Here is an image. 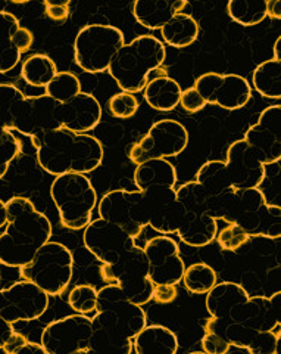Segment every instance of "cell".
Wrapping results in <instances>:
<instances>
[{"mask_svg":"<svg viewBox=\"0 0 281 354\" xmlns=\"http://www.w3.org/2000/svg\"><path fill=\"white\" fill-rule=\"evenodd\" d=\"M31 143L37 151L40 167L55 177L66 173H92L104 161L102 142L88 133L61 127L31 138Z\"/></svg>","mask_w":281,"mask_h":354,"instance_id":"cell-1","label":"cell"},{"mask_svg":"<svg viewBox=\"0 0 281 354\" xmlns=\"http://www.w3.org/2000/svg\"><path fill=\"white\" fill-rule=\"evenodd\" d=\"M6 213V230L0 235V264L19 269L50 241L53 229L50 220L26 196L8 199Z\"/></svg>","mask_w":281,"mask_h":354,"instance_id":"cell-2","label":"cell"},{"mask_svg":"<svg viewBox=\"0 0 281 354\" xmlns=\"http://www.w3.org/2000/svg\"><path fill=\"white\" fill-rule=\"evenodd\" d=\"M166 59L165 44L151 35L139 36L115 53L108 73L122 92L139 93L148 84L149 74Z\"/></svg>","mask_w":281,"mask_h":354,"instance_id":"cell-3","label":"cell"},{"mask_svg":"<svg viewBox=\"0 0 281 354\" xmlns=\"http://www.w3.org/2000/svg\"><path fill=\"white\" fill-rule=\"evenodd\" d=\"M50 198L58 209L61 225L68 230H81L90 221L99 199L93 183L86 174L56 176L50 185Z\"/></svg>","mask_w":281,"mask_h":354,"instance_id":"cell-4","label":"cell"},{"mask_svg":"<svg viewBox=\"0 0 281 354\" xmlns=\"http://www.w3.org/2000/svg\"><path fill=\"white\" fill-rule=\"evenodd\" d=\"M19 274L40 286L49 297L62 295L72 281L74 256L64 243L49 241L28 264L19 268Z\"/></svg>","mask_w":281,"mask_h":354,"instance_id":"cell-5","label":"cell"},{"mask_svg":"<svg viewBox=\"0 0 281 354\" xmlns=\"http://www.w3.org/2000/svg\"><path fill=\"white\" fill-rule=\"evenodd\" d=\"M124 46V32L109 24H88L74 40L75 64L88 74L108 71L115 53Z\"/></svg>","mask_w":281,"mask_h":354,"instance_id":"cell-6","label":"cell"},{"mask_svg":"<svg viewBox=\"0 0 281 354\" xmlns=\"http://www.w3.org/2000/svg\"><path fill=\"white\" fill-rule=\"evenodd\" d=\"M100 276L106 283L118 285L134 304L144 306L152 301L155 285L149 279L148 257L139 245H134L115 263L100 266Z\"/></svg>","mask_w":281,"mask_h":354,"instance_id":"cell-7","label":"cell"},{"mask_svg":"<svg viewBox=\"0 0 281 354\" xmlns=\"http://www.w3.org/2000/svg\"><path fill=\"white\" fill-rule=\"evenodd\" d=\"M231 223L243 227L251 236L278 239L281 236V208L268 204L260 187L235 191Z\"/></svg>","mask_w":281,"mask_h":354,"instance_id":"cell-8","label":"cell"},{"mask_svg":"<svg viewBox=\"0 0 281 354\" xmlns=\"http://www.w3.org/2000/svg\"><path fill=\"white\" fill-rule=\"evenodd\" d=\"M188 145V131L177 120H159L149 129L143 139L134 143L128 151L133 164H143L151 160H168L177 157Z\"/></svg>","mask_w":281,"mask_h":354,"instance_id":"cell-9","label":"cell"},{"mask_svg":"<svg viewBox=\"0 0 281 354\" xmlns=\"http://www.w3.org/2000/svg\"><path fill=\"white\" fill-rule=\"evenodd\" d=\"M97 213L100 218L118 225L134 239H137L149 226L148 204L144 194L139 189L109 191L97 203Z\"/></svg>","mask_w":281,"mask_h":354,"instance_id":"cell-10","label":"cell"},{"mask_svg":"<svg viewBox=\"0 0 281 354\" xmlns=\"http://www.w3.org/2000/svg\"><path fill=\"white\" fill-rule=\"evenodd\" d=\"M49 307V294L31 281L22 279L0 290V317L9 324L40 319Z\"/></svg>","mask_w":281,"mask_h":354,"instance_id":"cell-11","label":"cell"},{"mask_svg":"<svg viewBox=\"0 0 281 354\" xmlns=\"http://www.w3.org/2000/svg\"><path fill=\"white\" fill-rule=\"evenodd\" d=\"M92 319L87 315H71L55 320L44 328L40 344L49 354L90 353Z\"/></svg>","mask_w":281,"mask_h":354,"instance_id":"cell-12","label":"cell"},{"mask_svg":"<svg viewBox=\"0 0 281 354\" xmlns=\"http://www.w3.org/2000/svg\"><path fill=\"white\" fill-rule=\"evenodd\" d=\"M193 87L206 105H217L227 111L240 109L252 99V86L239 74H202Z\"/></svg>","mask_w":281,"mask_h":354,"instance_id":"cell-13","label":"cell"},{"mask_svg":"<svg viewBox=\"0 0 281 354\" xmlns=\"http://www.w3.org/2000/svg\"><path fill=\"white\" fill-rule=\"evenodd\" d=\"M12 123L14 130L28 138L58 130L62 127L61 104L46 93L26 96L17 106Z\"/></svg>","mask_w":281,"mask_h":354,"instance_id":"cell-14","label":"cell"},{"mask_svg":"<svg viewBox=\"0 0 281 354\" xmlns=\"http://www.w3.org/2000/svg\"><path fill=\"white\" fill-rule=\"evenodd\" d=\"M83 243L87 251L102 264H112L130 251L136 242L126 230L105 218L92 220L84 227Z\"/></svg>","mask_w":281,"mask_h":354,"instance_id":"cell-15","label":"cell"},{"mask_svg":"<svg viewBox=\"0 0 281 354\" xmlns=\"http://www.w3.org/2000/svg\"><path fill=\"white\" fill-rule=\"evenodd\" d=\"M149 263V279L153 285H177L186 270L178 243L168 235L155 236L143 247Z\"/></svg>","mask_w":281,"mask_h":354,"instance_id":"cell-16","label":"cell"},{"mask_svg":"<svg viewBox=\"0 0 281 354\" xmlns=\"http://www.w3.org/2000/svg\"><path fill=\"white\" fill-rule=\"evenodd\" d=\"M96 312L109 313L130 338L136 337L148 325L143 306L131 303L115 283H108L97 291Z\"/></svg>","mask_w":281,"mask_h":354,"instance_id":"cell-17","label":"cell"},{"mask_svg":"<svg viewBox=\"0 0 281 354\" xmlns=\"http://www.w3.org/2000/svg\"><path fill=\"white\" fill-rule=\"evenodd\" d=\"M281 106L265 108L256 123L244 133V140L260 155L264 165L278 162L281 157Z\"/></svg>","mask_w":281,"mask_h":354,"instance_id":"cell-18","label":"cell"},{"mask_svg":"<svg viewBox=\"0 0 281 354\" xmlns=\"http://www.w3.org/2000/svg\"><path fill=\"white\" fill-rule=\"evenodd\" d=\"M226 164L235 191L260 187L265 179L264 162L244 139L235 140L229 147Z\"/></svg>","mask_w":281,"mask_h":354,"instance_id":"cell-19","label":"cell"},{"mask_svg":"<svg viewBox=\"0 0 281 354\" xmlns=\"http://www.w3.org/2000/svg\"><path fill=\"white\" fill-rule=\"evenodd\" d=\"M143 194L148 204L149 226L161 235L177 234L183 223L186 209L177 199L175 187H162Z\"/></svg>","mask_w":281,"mask_h":354,"instance_id":"cell-20","label":"cell"},{"mask_svg":"<svg viewBox=\"0 0 281 354\" xmlns=\"http://www.w3.org/2000/svg\"><path fill=\"white\" fill-rule=\"evenodd\" d=\"M280 291L273 297L253 295L235 307L230 319L253 330H274L280 326Z\"/></svg>","mask_w":281,"mask_h":354,"instance_id":"cell-21","label":"cell"},{"mask_svg":"<svg viewBox=\"0 0 281 354\" xmlns=\"http://www.w3.org/2000/svg\"><path fill=\"white\" fill-rule=\"evenodd\" d=\"M90 353L131 354L133 338H130L117 320L106 312H96L92 317Z\"/></svg>","mask_w":281,"mask_h":354,"instance_id":"cell-22","label":"cell"},{"mask_svg":"<svg viewBox=\"0 0 281 354\" xmlns=\"http://www.w3.org/2000/svg\"><path fill=\"white\" fill-rule=\"evenodd\" d=\"M102 120V106L92 93L80 92L61 104L62 127L75 133H88Z\"/></svg>","mask_w":281,"mask_h":354,"instance_id":"cell-23","label":"cell"},{"mask_svg":"<svg viewBox=\"0 0 281 354\" xmlns=\"http://www.w3.org/2000/svg\"><path fill=\"white\" fill-rule=\"evenodd\" d=\"M186 0H137L133 3V15L140 26L149 30H162L174 15L187 8Z\"/></svg>","mask_w":281,"mask_h":354,"instance_id":"cell-24","label":"cell"},{"mask_svg":"<svg viewBox=\"0 0 281 354\" xmlns=\"http://www.w3.org/2000/svg\"><path fill=\"white\" fill-rule=\"evenodd\" d=\"M134 183L142 192L175 187L177 171L168 160H151L137 165L134 171Z\"/></svg>","mask_w":281,"mask_h":354,"instance_id":"cell-25","label":"cell"},{"mask_svg":"<svg viewBox=\"0 0 281 354\" xmlns=\"http://www.w3.org/2000/svg\"><path fill=\"white\" fill-rule=\"evenodd\" d=\"M133 351L137 354H175L178 351V338L170 328L146 325L133 338Z\"/></svg>","mask_w":281,"mask_h":354,"instance_id":"cell-26","label":"cell"},{"mask_svg":"<svg viewBox=\"0 0 281 354\" xmlns=\"http://www.w3.org/2000/svg\"><path fill=\"white\" fill-rule=\"evenodd\" d=\"M217 220L205 213H186L182 226L177 230L178 238L193 248L209 245L217 238Z\"/></svg>","mask_w":281,"mask_h":354,"instance_id":"cell-27","label":"cell"},{"mask_svg":"<svg viewBox=\"0 0 281 354\" xmlns=\"http://www.w3.org/2000/svg\"><path fill=\"white\" fill-rule=\"evenodd\" d=\"M249 297L244 288L235 282H221L206 294V308L212 317L230 319L233 310Z\"/></svg>","mask_w":281,"mask_h":354,"instance_id":"cell-28","label":"cell"},{"mask_svg":"<svg viewBox=\"0 0 281 354\" xmlns=\"http://www.w3.org/2000/svg\"><path fill=\"white\" fill-rule=\"evenodd\" d=\"M183 88L170 75L152 79L143 88L144 101L148 105L161 113H170L180 104Z\"/></svg>","mask_w":281,"mask_h":354,"instance_id":"cell-29","label":"cell"},{"mask_svg":"<svg viewBox=\"0 0 281 354\" xmlns=\"http://www.w3.org/2000/svg\"><path fill=\"white\" fill-rule=\"evenodd\" d=\"M200 32L197 21L190 14H177L162 27L161 35L164 41L171 48L184 49L193 44Z\"/></svg>","mask_w":281,"mask_h":354,"instance_id":"cell-30","label":"cell"},{"mask_svg":"<svg viewBox=\"0 0 281 354\" xmlns=\"http://www.w3.org/2000/svg\"><path fill=\"white\" fill-rule=\"evenodd\" d=\"M196 182L204 186V189L211 196H217L234 189L227 170V164L221 160H209L202 165L196 173Z\"/></svg>","mask_w":281,"mask_h":354,"instance_id":"cell-31","label":"cell"},{"mask_svg":"<svg viewBox=\"0 0 281 354\" xmlns=\"http://www.w3.org/2000/svg\"><path fill=\"white\" fill-rule=\"evenodd\" d=\"M58 73V66L48 55L36 53L28 57L21 66V75L32 87H46Z\"/></svg>","mask_w":281,"mask_h":354,"instance_id":"cell-32","label":"cell"},{"mask_svg":"<svg viewBox=\"0 0 281 354\" xmlns=\"http://www.w3.org/2000/svg\"><path fill=\"white\" fill-rule=\"evenodd\" d=\"M252 84L255 91L269 99H280L281 96V62L268 59L253 70Z\"/></svg>","mask_w":281,"mask_h":354,"instance_id":"cell-33","label":"cell"},{"mask_svg":"<svg viewBox=\"0 0 281 354\" xmlns=\"http://www.w3.org/2000/svg\"><path fill=\"white\" fill-rule=\"evenodd\" d=\"M229 15L243 27L261 24L267 18L265 0H230L227 5Z\"/></svg>","mask_w":281,"mask_h":354,"instance_id":"cell-34","label":"cell"},{"mask_svg":"<svg viewBox=\"0 0 281 354\" xmlns=\"http://www.w3.org/2000/svg\"><path fill=\"white\" fill-rule=\"evenodd\" d=\"M183 283L188 292L195 295H206L212 286L217 283V272L206 263H195L186 268L183 273Z\"/></svg>","mask_w":281,"mask_h":354,"instance_id":"cell-35","label":"cell"},{"mask_svg":"<svg viewBox=\"0 0 281 354\" xmlns=\"http://www.w3.org/2000/svg\"><path fill=\"white\" fill-rule=\"evenodd\" d=\"M46 95L55 99L56 102L64 104L71 97L78 95L81 91V82L78 77L70 71H58L52 82L44 87Z\"/></svg>","mask_w":281,"mask_h":354,"instance_id":"cell-36","label":"cell"},{"mask_svg":"<svg viewBox=\"0 0 281 354\" xmlns=\"http://www.w3.org/2000/svg\"><path fill=\"white\" fill-rule=\"evenodd\" d=\"M177 199L186 209V213H205L208 209L209 194L204 186L195 182H187L175 189Z\"/></svg>","mask_w":281,"mask_h":354,"instance_id":"cell-37","label":"cell"},{"mask_svg":"<svg viewBox=\"0 0 281 354\" xmlns=\"http://www.w3.org/2000/svg\"><path fill=\"white\" fill-rule=\"evenodd\" d=\"M24 97V93L17 86L9 83H0V126L5 130H14V114L17 106Z\"/></svg>","mask_w":281,"mask_h":354,"instance_id":"cell-38","label":"cell"},{"mask_svg":"<svg viewBox=\"0 0 281 354\" xmlns=\"http://www.w3.org/2000/svg\"><path fill=\"white\" fill-rule=\"evenodd\" d=\"M68 304L75 313L90 315L96 312L97 290L93 285L83 283L74 286L68 295Z\"/></svg>","mask_w":281,"mask_h":354,"instance_id":"cell-39","label":"cell"},{"mask_svg":"<svg viewBox=\"0 0 281 354\" xmlns=\"http://www.w3.org/2000/svg\"><path fill=\"white\" fill-rule=\"evenodd\" d=\"M108 108H109V113L112 114V117L121 118V120H128V118L136 115L137 109H139V101L133 93L119 92L109 99Z\"/></svg>","mask_w":281,"mask_h":354,"instance_id":"cell-40","label":"cell"},{"mask_svg":"<svg viewBox=\"0 0 281 354\" xmlns=\"http://www.w3.org/2000/svg\"><path fill=\"white\" fill-rule=\"evenodd\" d=\"M252 236L247 232L235 223H227L220 234H217V241L220 243L221 250L224 251H238L244 243L249 242Z\"/></svg>","mask_w":281,"mask_h":354,"instance_id":"cell-41","label":"cell"},{"mask_svg":"<svg viewBox=\"0 0 281 354\" xmlns=\"http://www.w3.org/2000/svg\"><path fill=\"white\" fill-rule=\"evenodd\" d=\"M280 337V326L274 330H258L247 351L252 354H278Z\"/></svg>","mask_w":281,"mask_h":354,"instance_id":"cell-42","label":"cell"},{"mask_svg":"<svg viewBox=\"0 0 281 354\" xmlns=\"http://www.w3.org/2000/svg\"><path fill=\"white\" fill-rule=\"evenodd\" d=\"M256 332L258 330H253L242 324L233 322L231 319H229L226 330H224V338L230 342L231 347H238L240 350L247 351V348L252 344Z\"/></svg>","mask_w":281,"mask_h":354,"instance_id":"cell-43","label":"cell"},{"mask_svg":"<svg viewBox=\"0 0 281 354\" xmlns=\"http://www.w3.org/2000/svg\"><path fill=\"white\" fill-rule=\"evenodd\" d=\"M21 142L14 136L12 131L6 130L2 140H0V179H3L8 173L10 162H14L21 153Z\"/></svg>","mask_w":281,"mask_h":354,"instance_id":"cell-44","label":"cell"},{"mask_svg":"<svg viewBox=\"0 0 281 354\" xmlns=\"http://www.w3.org/2000/svg\"><path fill=\"white\" fill-rule=\"evenodd\" d=\"M8 354H19V353H46L41 344L30 341L27 337H24L19 332L14 330V334L9 337V339L5 342L2 348Z\"/></svg>","mask_w":281,"mask_h":354,"instance_id":"cell-45","label":"cell"},{"mask_svg":"<svg viewBox=\"0 0 281 354\" xmlns=\"http://www.w3.org/2000/svg\"><path fill=\"white\" fill-rule=\"evenodd\" d=\"M22 55L10 39L0 37V74L12 71L19 64Z\"/></svg>","mask_w":281,"mask_h":354,"instance_id":"cell-46","label":"cell"},{"mask_svg":"<svg viewBox=\"0 0 281 354\" xmlns=\"http://www.w3.org/2000/svg\"><path fill=\"white\" fill-rule=\"evenodd\" d=\"M178 105L182 106L187 114H196L200 109H204L206 106V102L195 87H188L182 92Z\"/></svg>","mask_w":281,"mask_h":354,"instance_id":"cell-47","label":"cell"},{"mask_svg":"<svg viewBox=\"0 0 281 354\" xmlns=\"http://www.w3.org/2000/svg\"><path fill=\"white\" fill-rule=\"evenodd\" d=\"M200 346L202 351H205L208 354H226L231 348V344L226 338L211 334V332H205L204 338L200 339Z\"/></svg>","mask_w":281,"mask_h":354,"instance_id":"cell-48","label":"cell"},{"mask_svg":"<svg viewBox=\"0 0 281 354\" xmlns=\"http://www.w3.org/2000/svg\"><path fill=\"white\" fill-rule=\"evenodd\" d=\"M71 12V2H44V14L55 22H65Z\"/></svg>","mask_w":281,"mask_h":354,"instance_id":"cell-49","label":"cell"},{"mask_svg":"<svg viewBox=\"0 0 281 354\" xmlns=\"http://www.w3.org/2000/svg\"><path fill=\"white\" fill-rule=\"evenodd\" d=\"M178 295L177 285H155L152 300L158 304H170Z\"/></svg>","mask_w":281,"mask_h":354,"instance_id":"cell-50","label":"cell"},{"mask_svg":"<svg viewBox=\"0 0 281 354\" xmlns=\"http://www.w3.org/2000/svg\"><path fill=\"white\" fill-rule=\"evenodd\" d=\"M12 43H14V46L19 50L21 55L27 53L31 49L32 43H35V36H32V32L28 28L21 26L18 28V31L15 32Z\"/></svg>","mask_w":281,"mask_h":354,"instance_id":"cell-51","label":"cell"},{"mask_svg":"<svg viewBox=\"0 0 281 354\" xmlns=\"http://www.w3.org/2000/svg\"><path fill=\"white\" fill-rule=\"evenodd\" d=\"M14 325L6 322L5 319L0 317V350L3 348L5 342L9 339V337L14 334Z\"/></svg>","mask_w":281,"mask_h":354,"instance_id":"cell-52","label":"cell"},{"mask_svg":"<svg viewBox=\"0 0 281 354\" xmlns=\"http://www.w3.org/2000/svg\"><path fill=\"white\" fill-rule=\"evenodd\" d=\"M267 17L273 19L281 18V3L280 0H268L267 2Z\"/></svg>","mask_w":281,"mask_h":354,"instance_id":"cell-53","label":"cell"},{"mask_svg":"<svg viewBox=\"0 0 281 354\" xmlns=\"http://www.w3.org/2000/svg\"><path fill=\"white\" fill-rule=\"evenodd\" d=\"M8 223V213H6V201L0 199V229Z\"/></svg>","mask_w":281,"mask_h":354,"instance_id":"cell-54","label":"cell"},{"mask_svg":"<svg viewBox=\"0 0 281 354\" xmlns=\"http://www.w3.org/2000/svg\"><path fill=\"white\" fill-rule=\"evenodd\" d=\"M280 43H281V39L278 37L275 40V43H274V58L273 59H275V61H280V58H281V55H280Z\"/></svg>","mask_w":281,"mask_h":354,"instance_id":"cell-55","label":"cell"},{"mask_svg":"<svg viewBox=\"0 0 281 354\" xmlns=\"http://www.w3.org/2000/svg\"><path fill=\"white\" fill-rule=\"evenodd\" d=\"M5 133H6V130H5L2 126H0V140H2V138H3Z\"/></svg>","mask_w":281,"mask_h":354,"instance_id":"cell-56","label":"cell"}]
</instances>
